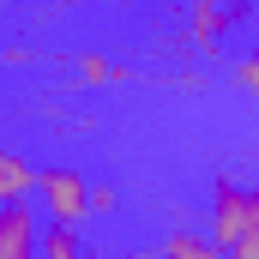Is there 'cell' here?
<instances>
[{"label":"cell","mask_w":259,"mask_h":259,"mask_svg":"<svg viewBox=\"0 0 259 259\" xmlns=\"http://www.w3.org/2000/svg\"><path fill=\"white\" fill-rule=\"evenodd\" d=\"M247 241H259V187L217 181V193H211V247L229 253V247H247Z\"/></svg>","instance_id":"6da1fadb"},{"label":"cell","mask_w":259,"mask_h":259,"mask_svg":"<svg viewBox=\"0 0 259 259\" xmlns=\"http://www.w3.org/2000/svg\"><path fill=\"white\" fill-rule=\"evenodd\" d=\"M36 193H42V211H49V223H66V229H78V223L91 217V181H84L78 169H66V163H49V169H36Z\"/></svg>","instance_id":"7a4b0ae2"},{"label":"cell","mask_w":259,"mask_h":259,"mask_svg":"<svg viewBox=\"0 0 259 259\" xmlns=\"http://www.w3.org/2000/svg\"><path fill=\"white\" fill-rule=\"evenodd\" d=\"M36 247H42V223H36V211H30L24 199L0 205V259H36Z\"/></svg>","instance_id":"3957f363"},{"label":"cell","mask_w":259,"mask_h":259,"mask_svg":"<svg viewBox=\"0 0 259 259\" xmlns=\"http://www.w3.org/2000/svg\"><path fill=\"white\" fill-rule=\"evenodd\" d=\"M36 187V169L12 151V145H0V205H12V199H24Z\"/></svg>","instance_id":"277c9868"},{"label":"cell","mask_w":259,"mask_h":259,"mask_svg":"<svg viewBox=\"0 0 259 259\" xmlns=\"http://www.w3.org/2000/svg\"><path fill=\"white\" fill-rule=\"evenodd\" d=\"M157 259H223L211 247V235H193V229H169V241H163V253Z\"/></svg>","instance_id":"5b68a950"},{"label":"cell","mask_w":259,"mask_h":259,"mask_svg":"<svg viewBox=\"0 0 259 259\" xmlns=\"http://www.w3.org/2000/svg\"><path fill=\"white\" fill-rule=\"evenodd\" d=\"M36 259H84V241H78V229H66V223H49L42 229V247Z\"/></svg>","instance_id":"8992f818"},{"label":"cell","mask_w":259,"mask_h":259,"mask_svg":"<svg viewBox=\"0 0 259 259\" xmlns=\"http://www.w3.org/2000/svg\"><path fill=\"white\" fill-rule=\"evenodd\" d=\"M229 12H235L229 0H199V36H205V42H217V36H223V24H229Z\"/></svg>","instance_id":"52a82bcc"},{"label":"cell","mask_w":259,"mask_h":259,"mask_svg":"<svg viewBox=\"0 0 259 259\" xmlns=\"http://www.w3.org/2000/svg\"><path fill=\"white\" fill-rule=\"evenodd\" d=\"M235 84H241V91H253V97H259V49H247V55L235 61Z\"/></svg>","instance_id":"ba28073f"},{"label":"cell","mask_w":259,"mask_h":259,"mask_svg":"<svg viewBox=\"0 0 259 259\" xmlns=\"http://www.w3.org/2000/svg\"><path fill=\"white\" fill-rule=\"evenodd\" d=\"M84 78H115V61H97V55H91V61H84Z\"/></svg>","instance_id":"9c48e42d"},{"label":"cell","mask_w":259,"mask_h":259,"mask_svg":"<svg viewBox=\"0 0 259 259\" xmlns=\"http://www.w3.org/2000/svg\"><path fill=\"white\" fill-rule=\"evenodd\" d=\"M223 259H259V241H247V247H229Z\"/></svg>","instance_id":"30bf717a"},{"label":"cell","mask_w":259,"mask_h":259,"mask_svg":"<svg viewBox=\"0 0 259 259\" xmlns=\"http://www.w3.org/2000/svg\"><path fill=\"white\" fill-rule=\"evenodd\" d=\"M121 259H157V253H121Z\"/></svg>","instance_id":"8fae6325"},{"label":"cell","mask_w":259,"mask_h":259,"mask_svg":"<svg viewBox=\"0 0 259 259\" xmlns=\"http://www.w3.org/2000/svg\"><path fill=\"white\" fill-rule=\"evenodd\" d=\"M66 6H72V0H66Z\"/></svg>","instance_id":"7c38bea8"}]
</instances>
